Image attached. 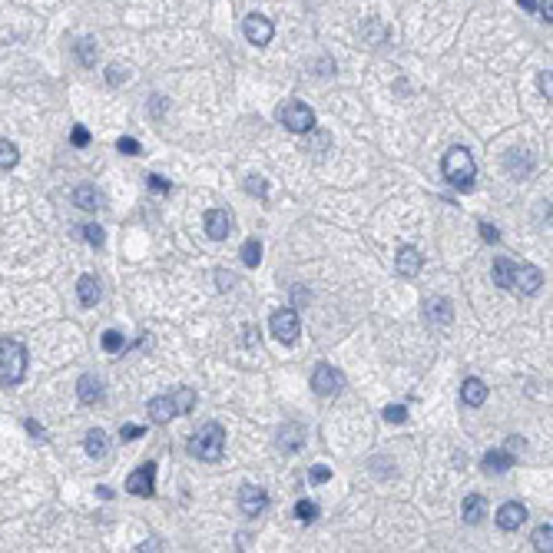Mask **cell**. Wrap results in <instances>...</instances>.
<instances>
[{
  "mask_svg": "<svg viewBox=\"0 0 553 553\" xmlns=\"http://www.w3.org/2000/svg\"><path fill=\"white\" fill-rule=\"evenodd\" d=\"M441 169H444V179H448L458 192H470V189H474L477 166H474V156H470L464 146H451L448 153H444Z\"/></svg>",
  "mask_w": 553,
  "mask_h": 553,
  "instance_id": "6da1fadb",
  "label": "cell"
},
{
  "mask_svg": "<svg viewBox=\"0 0 553 553\" xmlns=\"http://www.w3.org/2000/svg\"><path fill=\"white\" fill-rule=\"evenodd\" d=\"M27 374V344L0 338V388H17Z\"/></svg>",
  "mask_w": 553,
  "mask_h": 553,
  "instance_id": "7a4b0ae2",
  "label": "cell"
},
{
  "mask_svg": "<svg viewBox=\"0 0 553 553\" xmlns=\"http://www.w3.org/2000/svg\"><path fill=\"white\" fill-rule=\"evenodd\" d=\"M222 451H226V431H222V424H216V421L202 424V428L189 438V454L196 460H206V464H219V460H222Z\"/></svg>",
  "mask_w": 553,
  "mask_h": 553,
  "instance_id": "3957f363",
  "label": "cell"
},
{
  "mask_svg": "<svg viewBox=\"0 0 553 553\" xmlns=\"http://www.w3.org/2000/svg\"><path fill=\"white\" fill-rule=\"evenodd\" d=\"M278 123L285 126V130H292V133H312L315 130V110L308 103H302V100H288V103H282L275 110Z\"/></svg>",
  "mask_w": 553,
  "mask_h": 553,
  "instance_id": "277c9868",
  "label": "cell"
},
{
  "mask_svg": "<svg viewBox=\"0 0 553 553\" xmlns=\"http://www.w3.org/2000/svg\"><path fill=\"white\" fill-rule=\"evenodd\" d=\"M268 328H272V335H275V342L295 344L298 335H302L298 312H295V308H278V312H272V318H268Z\"/></svg>",
  "mask_w": 553,
  "mask_h": 553,
  "instance_id": "5b68a950",
  "label": "cell"
},
{
  "mask_svg": "<svg viewBox=\"0 0 553 553\" xmlns=\"http://www.w3.org/2000/svg\"><path fill=\"white\" fill-rule=\"evenodd\" d=\"M344 388V374L335 372L332 364H318L315 372H312V391L318 394V398H335V394Z\"/></svg>",
  "mask_w": 553,
  "mask_h": 553,
  "instance_id": "8992f818",
  "label": "cell"
},
{
  "mask_svg": "<svg viewBox=\"0 0 553 553\" xmlns=\"http://www.w3.org/2000/svg\"><path fill=\"white\" fill-rule=\"evenodd\" d=\"M242 33H246L248 43H256V47H268L272 37H275V23H272L268 17H262V14H248V17L242 20Z\"/></svg>",
  "mask_w": 553,
  "mask_h": 553,
  "instance_id": "52a82bcc",
  "label": "cell"
},
{
  "mask_svg": "<svg viewBox=\"0 0 553 553\" xmlns=\"http://www.w3.org/2000/svg\"><path fill=\"white\" fill-rule=\"evenodd\" d=\"M126 494L133 497H153L156 494V464H143V468H136L133 474L126 477Z\"/></svg>",
  "mask_w": 553,
  "mask_h": 553,
  "instance_id": "ba28073f",
  "label": "cell"
},
{
  "mask_svg": "<svg viewBox=\"0 0 553 553\" xmlns=\"http://www.w3.org/2000/svg\"><path fill=\"white\" fill-rule=\"evenodd\" d=\"M527 520V507L520 504V500H507L500 510H497V527L500 530H507V534H514V530H520Z\"/></svg>",
  "mask_w": 553,
  "mask_h": 553,
  "instance_id": "9c48e42d",
  "label": "cell"
},
{
  "mask_svg": "<svg viewBox=\"0 0 553 553\" xmlns=\"http://www.w3.org/2000/svg\"><path fill=\"white\" fill-rule=\"evenodd\" d=\"M238 507H242V514H246V517H258V514H265V507H268V494L262 490V487L246 484V487H242V494H238Z\"/></svg>",
  "mask_w": 553,
  "mask_h": 553,
  "instance_id": "30bf717a",
  "label": "cell"
},
{
  "mask_svg": "<svg viewBox=\"0 0 553 553\" xmlns=\"http://www.w3.org/2000/svg\"><path fill=\"white\" fill-rule=\"evenodd\" d=\"M540 285H544V272H540V268H537V265H517L514 285H510V288L524 292V295H537Z\"/></svg>",
  "mask_w": 553,
  "mask_h": 553,
  "instance_id": "8fae6325",
  "label": "cell"
},
{
  "mask_svg": "<svg viewBox=\"0 0 553 553\" xmlns=\"http://www.w3.org/2000/svg\"><path fill=\"white\" fill-rule=\"evenodd\" d=\"M504 169L507 176H514V179H527L530 172H534V156L527 153V149H510L504 156Z\"/></svg>",
  "mask_w": 553,
  "mask_h": 553,
  "instance_id": "7c38bea8",
  "label": "cell"
},
{
  "mask_svg": "<svg viewBox=\"0 0 553 553\" xmlns=\"http://www.w3.org/2000/svg\"><path fill=\"white\" fill-rule=\"evenodd\" d=\"M232 232V216L229 209H209L206 212V236L222 242V238H229Z\"/></svg>",
  "mask_w": 553,
  "mask_h": 553,
  "instance_id": "4fadbf2b",
  "label": "cell"
},
{
  "mask_svg": "<svg viewBox=\"0 0 553 553\" xmlns=\"http://www.w3.org/2000/svg\"><path fill=\"white\" fill-rule=\"evenodd\" d=\"M394 265H398V275L414 278L421 272V265H424V256L414 246H401L398 256H394Z\"/></svg>",
  "mask_w": 553,
  "mask_h": 553,
  "instance_id": "5bb4252c",
  "label": "cell"
},
{
  "mask_svg": "<svg viewBox=\"0 0 553 553\" xmlns=\"http://www.w3.org/2000/svg\"><path fill=\"white\" fill-rule=\"evenodd\" d=\"M146 411H149V421H153V424H169V421L176 418L172 394H159V398H153L149 404H146Z\"/></svg>",
  "mask_w": 553,
  "mask_h": 553,
  "instance_id": "9a60e30c",
  "label": "cell"
},
{
  "mask_svg": "<svg viewBox=\"0 0 553 553\" xmlns=\"http://www.w3.org/2000/svg\"><path fill=\"white\" fill-rule=\"evenodd\" d=\"M77 398L83 401V404H96V401H103V381H100L96 374H80Z\"/></svg>",
  "mask_w": 553,
  "mask_h": 553,
  "instance_id": "2e32d148",
  "label": "cell"
},
{
  "mask_svg": "<svg viewBox=\"0 0 553 553\" xmlns=\"http://www.w3.org/2000/svg\"><path fill=\"white\" fill-rule=\"evenodd\" d=\"M514 464H517V458L504 448V451H487V454H484V464H480V468H484L487 474H504V470H510Z\"/></svg>",
  "mask_w": 553,
  "mask_h": 553,
  "instance_id": "e0dca14e",
  "label": "cell"
},
{
  "mask_svg": "<svg viewBox=\"0 0 553 553\" xmlns=\"http://www.w3.org/2000/svg\"><path fill=\"white\" fill-rule=\"evenodd\" d=\"M302 441H305V428L302 424H282L278 431V448L285 451V454H295L302 448Z\"/></svg>",
  "mask_w": 553,
  "mask_h": 553,
  "instance_id": "ac0fdd59",
  "label": "cell"
},
{
  "mask_svg": "<svg viewBox=\"0 0 553 553\" xmlns=\"http://www.w3.org/2000/svg\"><path fill=\"white\" fill-rule=\"evenodd\" d=\"M460 398H464L468 408H480L487 401V384L480 381V378H468V381L460 384Z\"/></svg>",
  "mask_w": 553,
  "mask_h": 553,
  "instance_id": "d6986e66",
  "label": "cell"
},
{
  "mask_svg": "<svg viewBox=\"0 0 553 553\" xmlns=\"http://www.w3.org/2000/svg\"><path fill=\"white\" fill-rule=\"evenodd\" d=\"M514 272H517V262H510V258H494V268H490V278H494L497 288H510L514 285Z\"/></svg>",
  "mask_w": 553,
  "mask_h": 553,
  "instance_id": "ffe728a7",
  "label": "cell"
},
{
  "mask_svg": "<svg viewBox=\"0 0 553 553\" xmlns=\"http://www.w3.org/2000/svg\"><path fill=\"white\" fill-rule=\"evenodd\" d=\"M73 202L86 212H96V209H103V192H96L93 186H77L73 189Z\"/></svg>",
  "mask_w": 553,
  "mask_h": 553,
  "instance_id": "44dd1931",
  "label": "cell"
},
{
  "mask_svg": "<svg viewBox=\"0 0 553 553\" xmlns=\"http://www.w3.org/2000/svg\"><path fill=\"white\" fill-rule=\"evenodd\" d=\"M484 510H487V500L480 494H468L464 504H460V517H464L468 524H480V520H484Z\"/></svg>",
  "mask_w": 553,
  "mask_h": 553,
  "instance_id": "7402d4cb",
  "label": "cell"
},
{
  "mask_svg": "<svg viewBox=\"0 0 553 553\" xmlns=\"http://www.w3.org/2000/svg\"><path fill=\"white\" fill-rule=\"evenodd\" d=\"M424 315H428L431 325H451L454 312H451V302H448V298H431L428 308H424Z\"/></svg>",
  "mask_w": 553,
  "mask_h": 553,
  "instance_id": "603a6c76",
  "label": "cell"
},
{
  "mask_svg": "<svg viewBox=\"0 0 553 553\" xmlns=\"http://www.w3.org/2000/svg\"><path fill=\"white\" fill-rule=\"evenodd\" d=\"M83 448H86V454L93 460H103L106 458V434L100 428H93V431H86V438H83Z\"/></svg>",
  "mask_w": 553,
  "mask_h": 553,
  "instance_id": "cb8c5ba5",
  "label": "cell"
},
{
  "mask_svg": "<svg viewBox=\"0 0 553 553\" xmlns=\"http://www.w3.org/2000/svg\"><path fill=\"white\" fill-rule=\"evenodd\" d=\"M77 295H80V302H83L86 308H93L96 302H100V285H96V278H93V275H80V282H77Z\"/></svg>",
  "mask_w": 553,
  "mask_h": 553,
  "instance_id": "d4e9b609",
  "label": "cell"
},
{
  "mask_svg": "<svg viewBox=\"0 0 553 553\" xmlns=\"http://www.w3.org/2000/svg\"><path fill=\"white\" fill-rule=\"evenodd\" d=\"M362 37L372 43V47H378V43H384L388 40V27H384L378 17H372V20H364V27H362Z\"/></svg>",
  "mask_w": 553,
  "mask_h": 553,
  "instance_id": "484cf974",
  "label": "cell"
},
{
  "mask_svg": "<svg viewBox=\"0 0 553 553\" xmlns=\"http://www.w3.org/2000/svg\"><path fill=\"white\" fill-rule=\"evenodd\" d=\"M172 404H176V414H189V411L196 408V391H192V388H176Z\"/></svg>",
  "mask_w": 553,
  "mask_h": 553,
  "instance_id": "4316f807",
  "label": "cell"
},
{
  "mask_svg": "<svg viewBox=\"0 0 553 553\" xmlns=\"http://www.w3.org/2000/svg\"><path fill=\"white\" fill-rule=\"evenodd\" d=\"M238 256H242V262H246L248 268H256L258 262H262V242H258V238H246V246H242Z\"/></svg>",
  "mask_w": 553,
  "mask_h": 553,
  "instance_id": "83f0119b",
  "label": "cell"
},
{
  "mask_svg": "<svg viewBox=\"0 0 553 553\" xmlns=\"http://www.w3.org/2000/svg\"><path fill=\"white\" fill-rule=\"evenodd\" d=\"M96 53H100V50H96V40L93 37H83L77 43V60L83 63V67H93V63H96Z\"/></svg>",
  "mask_w": 553,
  "mask_h": 553,
  "instance_id": "f1b7e54d",
  "label": "cell"
},
{
  "mask_svg": "<svg viewBox=\"0 0 553 553\" xmlns=\"http://www.w3.org/2000/svg\"><path fill=\"white\" fill-rule=\"evenodd\" d=\"M17 159H20V149L10 139H4L0 136V169H14L17 166Z\"/></svg>",
  "mask_w": 553,
  "mask_h": 553,
  "instance_id": "f546056e",
  "label": "cell"
},
{
  "mask_svg": "<svg viewBox=\"0 0 553 553\" xmlns=\"http://www.w3.org/2000/svg\"><path fill=\"white\" fill-rule=\"evenodd\" d=\"M295 517L302 520V524H312V520L322 517V510H318V504H312V500H298V504H295Z\"/></svg>",
  "mask_w": 553,
  "mask_h": 553,
  "instance_id": "4dcf8cb0",
  "label": "cell"
},
{
  "mask_svg": "<svg viewBox=\"0 0 553 553\" xmlns=\"http://www.w3.org/2000/svg\"><path fill=\"white\" fill-rule=\"evenodd\" d=\"M246 192H248V196H256V199L265 202V199H268V182L262 179V176H248V179H246Z\"/></svg>",
  "mask_w": 553,
  "mask_h": 553,
  "instance_id": "1f68e13d",
  "label": "cell"
},
{
  "mask_svg": "<svg viewBox=\"0 0 553 553\" xmlns=\"http://www.w3.org/2000/svg\"><path fill=\"white\" fill-rule=\"evenodd\" d=\"M100 344H103V352H110V354H116V352H123L126 348V338L120 332H103V338H100Z\"/></svg>",
  "mask_w": 553,
  "mask_h": 553,
  "instance_id": "d6a6232c",
  "label": "cell"
},
{
  "mask_svg": "<svg viewBox=\"0 0 553 553\" xmlns=\"http://www.w3.org/2000/svg\"><path fill=\"white\" fill-rule=\"evenodd\" d=\"M534 547L537 550H550L553 547V527L550 524H540L534 530Z\"/></svg>",
  "mask_w": 553,
  "mask_h": 553,
  "instance_id": "836d02e7",
  "label": "cell"
},
{
  "mask_svg": "<svg viewBox=\"0 0 553 553\" xmlns=\"http://www.w3.org/2000/svg\"><path fill=\"white\" fill-rule=\"evenodd\" d=\"M381 418L388 421V424H404V421H408V408H404V404H391V408L381 411Z\"/></svg>",
  "mask_w": 553,
  "mask_h": 553,
  "instance_id": "e575fe53",
  "label": "cell"
},
{
  "mask_svg": "<svg viewBox=\"0 0 553 553\" xmlns=\"http://www.w3.org/2000/svg\"><path fill=\"white\" fill-rule=\"evenodd\" d=\"M126 80H130V70H126V67H120V63L106 67V83H110V86H120V83H126Z\"/></svg>",
  "mask_w": 553,
  "mask_h": 553,
  "instance_id": "d590c367",
  "label": "cell"
},
{
  "mask_svg": "<svg viewBox=\"0 0 553 553\" xmlns=\"http://www.w3.org/2000/svg\"><path fill=\"white\" fill-rule=\"evenodd\" d=\"M116 149L126 156H139L143 153V146H139V139H133V136H120V143H116Z\"/></svg>",
  "mask_w": 553,
  "mask_h": 553,
  "instance_id": "8d00e7d4",
  "label": "cell"
},
{
  "mask_svg": "<svg viewBox=\"0 0 553 553\" xmlns=\"http://www.w3.org/2000/svg\"><path fill=\"white\" fill-rule=\"evenodd\" d=\"M83 238L90 242V246H96V248H100V246L106 242V232L100 229V226H83Z\"/></svg>",
  "mask_w": 553,
  "mask_h": 553,
  "instance_id": "74e56055",
  "label": "cell"
},
{
  "mask_svg": "<svg viewBox=\"0 0 553 553\" xmlns=\"http://www.w3.org/2000/svg\"><path fill=\"white\" fill-rule=\"evenodd\" d=\"M146 186L156 189V192H169L172 189V182L166 179V176H159V172H149V176H146Z\"/></svg>",
  "mask_w": 553,
  "mask_h": 553,
  "instance_id": "f35d334b",
  "label": "cell"
},
{
  "mask_svg": "<svg viewBox=\"0 0 553 553\" xmlns=\"http://www.w3.org/2000/svg\"><path fill=\"white\" fill-rule=\"evenodd\" d=\"M70 143L77 146V149L90 146V130H86V126H73V130H70Z\"/></svg>",
  "mask_w": 553,
  "mask_h": 553,
  "instance_id": "ab89813d",
  "label": "cell"
},
{
  "mask_svg": "<svg viewBox=\"0 0 553 553\" xmlns=\"http://www.w3.org/2000/svg\"><path fill=\"white\" fill-rule=\"evenodd\" d=\"M143 434H146L143 424H123L120 428V441H136V438H143Z\"/></svg>",
  "mask_w": 553,
  "mask_h": 553,
  "instance_id": "60d3db41",
  "label": "cell"
},
{
  "mask_svg": "<svg viewBox=\"0 0 553 553\" xmlns=\"http://www.w3.org/2000/svg\"><path fill=\"white\" fill-rule=\"evenodd\" d=\"M308 480H312V484H325V480H332V468H325V464H315V468L308 470Z\"/></svg>",
  "mask_w": 553,
  "mask_h": 553,
  "instance_id": "b9f144b4",
  "label": "cell"
},
{
  "mask_svg": "<svg viewBox=\"0 0 553 553\" xmlns=\"http://www.w3.org/2000/svg\"><path fill=\"white\" fill-rule=\"evenodd\" d=\"M216 285H219V292H229V288L236 285V275L226 272V268H219V272H216Z\"/></svg>",
  "mask_w": 553,
  "mask_h": 553,
  "instance_id": "7bdbcfd3",
  "label": "cell"
},
{
  "mask_svg": "<svg viewBox=\"0 0 553 553\" xmlns=\"http://www.w3.org/2000/svg\"><path fill=\"white\" fill-rule=\"evenodd\" d=\"M477 229H480V238H484V242H500V232H497V226H490V222H480Z\"/></svg>",
  "mask_w": 553,
  "mask_h": 553,
  "instance_id": "ee69618b",
  "label": "cell"
},
{
  "mask_svg": "<svg viewBox=\"0 0 553 553\" xmlns=\"http://www.w3.org/2000/svg\"><path fill=\"white\" fill-rule=\"evenodd\" d=\"M246 348H252V344H258V328H252V325H246Z\"/></svg>",
  "mask_w": 553,
  "mask_h": 553,
  "instance_id": "f6af8a7d",
  "label": "cell"
},
{
  "mask_svg": "<svg viewBox=\"0 0 553 553\" xmlns=\"http://www.w3.org/2000/svg\"><path fill=\"white\" fill-rule=\"evenodd\" d=\"M27 431H30V434H33V438H37V441H47V431L40 428L37 421H27Z\"/></svg>",
  "mask_w": 553,
  "mask_h": 553,
  "instance_id": "bcb514c9",
  "label": "cell"
},
{
  "mask_svg": "<svg viewBox=\"0 0 553 553\" xmlns=\"http://www.w3.org/2000/svg\"><path fill=\"white\" fill-rule=\"evenodd\" d=\"M540 17H544L547 23L553 20V0H540Z\"/></svg>",
  "mask_w": 553,
  "mask_h": 553,
  "instance_id": "7dc6e473",
  "label": "cell"
},
{
  "mask_svg": "<svg viewBox=\"0 0 553 553\" xmlns=\"http://www.w3.org/2000/svg\"><path fill=\"white\" fill-rule=\"evenodd\" d=\"M507 451H510V454L524 451V438H507Z\"/></svg>",
  "mask_w": 553,
  "mask_h": 553,
  "instance_id": "c3c4849f",
  "label": "cell"
},
{
  "mask_svg": "<svg viewBox=\"0 0 553 553\" xmlns=\"http://www.w3.org/2000/svg\"><path fill=\"white\" fill-rule=\"evenodd\" d=\"M540 90H544V96L550 100V70H544V73H540Z\"/></svg>",
  "mask_w": 553,
  "mask_h": 553,
  "instance_id": "681fc988",
  "label": "cell"
},
{
  "mask_svg": "<svg viewBox=\"0 0 553 553\" xmlns=\"http://www.w3.org/2000/svg\"><path fill=\"white\" fill-rule=\"evenodd\" d=\"M166 113V96H156L153 100V116H162Z\"/></svg>",
  "mask_w": 553,
  "mask_h": 553,
  "instance_id": "f907efd6",
  "label": "cell"
},
{
  "mask_svg": "<svg viewBox=\"0 0 553 553\" xmlns=\"http://www.w3.org/2000/svg\"><path fill=\"white\" fill-rule=\"evenodd\" d=\"M136 550H162V547H159V540H146V544H139Z\"/></svg>",
  "mask_w": 553,
  "mask_h": 553,
  "instance_id": "816d5d0a",
  "label": "cell"
},
{
  "mask_svg": "<svg viewBox=\"0 0 553 553\" xmlns=\"http://www.w3.org/2000/svg\"><path fill=\"white\" fill-rule=\"evenodd\" d=\"M520 7H524V10H534L537 4H534V0H520Z\"/></svg>",
  "mask_w": 553,
  "mask_h": 553,
  "instance_id": "f5cc1de1",
  "label": "cell"
}]
</instances>
